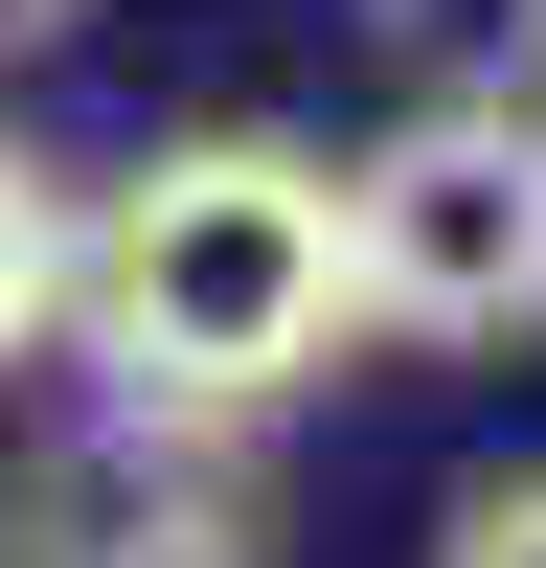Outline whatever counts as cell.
Segmentation results:
<instances>
[{
  "mask_svg": "<svg viewBox=\"0 0 546 568\" xmlns=\"http://www.w3.org/2000/svg\"><path fill=\"white\" fill-rule=\"evenodd\" d=\"M546 318V114H410L342 160V342H524Z\"/></svg>",
  "mask_w": 546,
  "mask_h": 568,
  "instance_id": "2",
  "label": "cell"
},
{
  "mask_svg": "<svg viewBox=\"0 0 546 568\" xmlns=\"http://www.w3.org/2000/svg\"><path fill=\"white\" fill-rule=\"evenodd\" d=\"M23 342H69V182L0 136V364H23Z\"/></svg>",
  "mask_w": 546,
  "mask_h": 568,
  "instance_id": "4",
  "label": "cell"
},
{
  "mask_svg": "<svg viewBox=\"0 0 546 568\" xmlns=\"http://www.w3.org/2000/svg\"><path fill=\"white\" fill-rule=\"evenodd\" d=\"M433 568H546V478H478V500H455V546Z\"/></svg>",
  "mask_w": 546,
  "mask_h": 568,
  "instance_id": "5",
  "label": "cell"
},
{
  "mask_svg": "<svg viewBox=\"0 0 546 568\" xmlns=\"http://www.w3.org/2000/svg\"><path fill=\"white\" fill-rule=\"evenodd\" d=\"M23 45H69V0H0V69H23Z\"/></svg>",
  "mask_w": 546,
  "mask_h": 568,
  "instance_id": "6",
  "label": "cell"
},
{
  "mask_svg": "<svg viewBox=\"0 0 546 568\" xmlns=\"http://www.w3.org/2000/svg\"><path fill=\"white\" fill-rule=\"evenodd\" d=\"M0 568H273V478L228 409H114L91 387L69 455H23L0 500Z\"/></svg>",
  "mask_w": 546,
  "mask_h": 568,
  "instance_id": "3",
  "label": "cell"
},
{
  "mask_svg": "<svg viewBox=\"0 0 546 568\" xmlns=\"http://www.w3.org/2000/svg\"><path fill=\"white\" fill-rule=\"evenodd\" d=\"M69 342L114 409H296L342 364V160L296 136H160L114 205H69Z\"/></svg>",
  "mask_w": 546,
  "mask_h": 568,
  "instance_id": "1",
  "label": "cell"
}]
</instances>
